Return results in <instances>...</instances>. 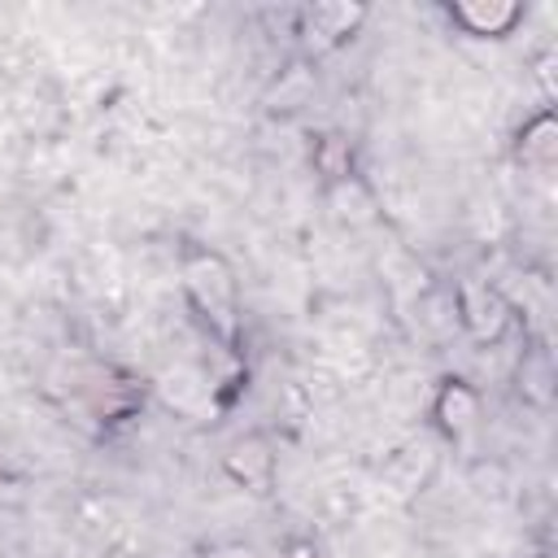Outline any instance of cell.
<instances>
[{
  "label": "cell",
  "mask_w": 558,
  "mask_h": 558,
  "mask_svg": "<svg viewBox=\"0 0 558 558\" xmlns=\"http://www.w3.org/2000/svg\"><path fill=\"white\" fill-rule=\"evenodd\" d=\"M183 292L196 310V318L209 327V336H218L222 344H235L240 331V314H235V279L231 266L218 253H187L183 257Z\"/></svg>",
  "instance_id": "1"
},
{
  "label": "cell",
  "mask_w": 558,
  "mask_h": 558,
  "mask_svg": "<svg viewBox=\"0 0 558 558\" xmlns=\"http://www.w3.org/2000/svg\"><path fill=\"white\" fill-rule=\"evenodd\" d=\"M362 22H366V9H362V4H310V9H301V17H296V35L305 39L310 52H331V48H340Z\"/></svg>",
  "instance_id": "2"
},
{
  "label": "cell",
  "mask_w": 558,
  "mask_h": 558,
  "mask_svg": "<svg viewBox=\"0 0 558 558\" xmlns=\"http://www.w3.org/2000/svg\"><path fill=\"white\" fill-rule=\"evenodd\" d=\"M458 314H462V327L471 331V340H480V344L501 340V331L510 327L506 296L497 288H488V283H475V279H466L458 288Z\"/></svg>",
  "instance_id": "3"
},
{
  "label": "cell",
  "mask_w": 558,
  "mask_h": 558,
  "mask_svg": "<svg viewBox=\"0 0 558 558\" xmlns=\"http://www.w3.org/2000/svg\"><path fill=\"white\" fill-rule=\"evenodd\" d=\"M449 17L466 31V35H480V39H501L519 26L523 17V4L514 0H466V4H453Z\"/></svg>",
  "instance_id": "4"
},
{
  "label": "cell",
  "mask_w": 558,
  "mask_h": 558,
  "mask_svg": "<svg viewBox=\"0 0 558 558\" xmlns=\"http://www.w3.org/2000/svg\"><path fill=\"white\" fill-rule=\"evenodd\" d=\"M227 475L240 480V484L253 488V493H266V488H270V475H275V453L266 449V440L248 436V440H240V445L227 453Z\"/></svg>",
  "instance_id": "5"
},
{
  "label": "cell",
  "mask_w": 558,
  "mask_h": 558,
  "mask_svg": "<svg viewBox=\"0 0 558 558\" xmlns=\"http://www.w3.org/2000/svg\"><path fill=\"white\" fill-rule=\"evenodd\" d=\"M436 418H440V427L449 432V436H462V432H471V423L480 418V397H475V388H466L462 379H449L440 392H436Z\"/></svg>",
  "instance_id": "6"
},
{
  "label": "cell",
  "mask_w": 558,
  "mask_h": 558,
  "mask_svg": "<svg viewBox=\"0 0 558 558\" xmlns=\"http://www.w3.org/2000/svg\"><path fill=\"white\" fill-rule=\"evenodd\" d=\"M514 153H519L523 166H549V161H554V153H558V126H554V113H549V109L536 113V118L519 131Z\"/></svg>",
  "instance_id": "7"
},
{
  "label": "cell",
  "mask_w": 558,
  "mask_h": 558,
  "mask_svg": "<svg viewBox=\"0 0 558 558\" xmlns=\"http://www.w3.org/2000/svg\"><path fill=\"white\" fill-rule=\"evenodd\" d=\"M314 170L327 179V183H344L349 170H353V148L344 135H323L314 144Z\"/></svg>",
  "instance_id": "8"
},
{
  "label": "cell",
  "mask_w": 558,
  "mask_h": 558,
  "mask_svg": "<svg viewBox=\"0 0 558 558\" xmlns=\"http://www.w3.org/2000/svg\"><path fill=\"white\" fill-rule=\"evenodd\" d=\"M549 379H554V371H549L545 353H532V362L519 366V384L532 392V401H549Z\"/></svg>",
  "instance_id": "9"
},
{
  "label": "cell",
  "mask_w": 558,
  "mask_h": 558,
  "mask_svg": "<svg viewBox=\"0 0 558 558\" xmlns=\"http://www.w3.org/2000/svg\"><path fill=\"white\" fill-rule=\"evenodd\" d=\"M283 558H318V549H314V541H288Z\"/></svg>",
  "instance_id": "10"
}]
</instances>
